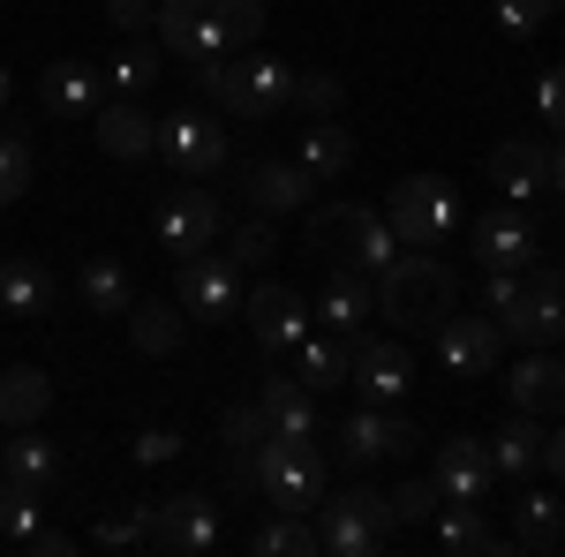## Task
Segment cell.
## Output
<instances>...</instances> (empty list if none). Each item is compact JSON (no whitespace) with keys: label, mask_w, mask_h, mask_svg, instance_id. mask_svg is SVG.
Here are the masks:
<instances>
[{"label":"cell","mask_w":565,"mask_h":557,"mask_svg":"<svg viewBox=\"0 0 565 557\" xmlns=\"http://www.w3.org/2000/svg\"><path fill=\"white\" fill-rule=\"evenodd\" d=\"M295 98V68L279 61V53H234V68H226V84H218V106H234L242 121H271L279 106Z\"/></svg>","instance_id":"obj_7"},{"label":"cell","mask_w":565,"mask_h":557,"mask_svg":"<svg viewBox=\"0 0 565 557\" xmlns=\"http://www.w3.org/2000/svg\"><path fill=\"white\" fill-rule=\"evenodd\" d=\"M430 482H437V497H445V505H482V497H490V482H498L490 444H482V437H445V444H437Z\"/></svg>","instance_id":"obj_16"},{"label":"cell","mask_w":565,"mask_h":557,"mask_svg":"<svg viewBox=\"0 0 565 557\" xmlns=\"http://www.w3.org/2000/svg\"><path fill=\"white\" fill-rule=\"evenodd\" d=\"M0 474H8V482H31V490H45V482L61 474V444H53V437H39V422L15 429V444H0Z\"/></svg>","instance_id":"obj_32"},{"label":"cell","mask_w":565,"mask_h":557,"mask_svg":"<svg viewBox=\"0 0 565 557\" xmlns=\"http://www.w3.org/2000/svg\"><path fill=\"white\" fill-rule=\"evenodd\" d=\"M31 173H39V159H31V136H0V212L8 204H23V189H31Z\"/></svg>","instance_id":"obj_40"},{"label":"cell","mask_w":565,"mask_h":557,"mask_svg":"<svg viewBox=\"0 0 565 557\" xmlns=\"http://www.w3.org/2000/svg\"><path fill=\"white\" fill-rule=\"evenodd\" d=\"M482 444H490V468L498 474H535L543 468V415H521L513 407V422H498Z\"/></svg>","instance_id":"obj_25"},{"label":"cell","mask_w":565,"mask_h":557,"mask_svg":"<svg viewBox=\"0 0 565 557\" xmlns=\"http://www.w3.org/2000/svg\"><path fill=\"white\" fill-rule=\"evenodd\" d=\"M151 8H159V0H106V23H114L121 39H136V31L151 23Z\"/></svg>","instance_id":"obj_48"},{"label":"cell","mask_w":565,"mask_h":557,"mask_svg":"<svg viewBox=\"0 0 565 557\" xmlns=\"http://www.w3.org/2000/svg\"><path fill=\"white\" fill-rule=\"evenodd\" d=\"M558 8H565V0H558Z\"/></svg>","instance_id":"obj_58"},{"label":"cell","mask_w":565,"mask_h":557,"mask_svg":"<svg viewBox=\"0 0 565 557\" xmlns=\"http://www.w3.org/2000/svg\"><path fill=\"white\" fill-rule=\"evenodd\" d=\"M39 527V490L31 482H0V543H23Z\"/></svg>","instance_id":"obj_42"},{"label":"cell","mask_w":565,"mask_h":557,"mask_svg":"<svg viewBox=\"0 0 565 557\" xmlns=\"http://www.w3.org/2000/svg\"><path fill=\"white\" fill-rule=\"evenodd\" d=\"M174 452H181L174 429H143V437H136V460H143V468H167Z\"/></svg>","instance_id":"obj_50"},{"label":"cell","mask_w":565,"mask_h":557,"mask_svg":"<svg viewBox=\"0 0 565 557\" xmlns=\"http://www.w3.org/2000/svg\"><path fill=\"white\" fill-rule=\"evenodd\" d=\"M159 159L174 173H218L234 151H226V129H218L212 114H196V106H181L159 121Z\"/></svg>","instance_id":"obj_12"},{"label":"cell","mask_w":565,"mask_h":557,"mask_svg":"<svg viewBox=\"0 0 565 557\" xmlns=\"http://www.w3.org/2000/svg\"><path fill=\"white\" fill-rule=\"evenodd\" d=\"M271 249H279V234H271V218H264V212L242 218V226L226 234V257H234V264H264Z\"/></svg>","instance_id":"obj_45"},{"label":"cell","mask_w":565,"mask_h":557,"mask_svg":"<svg viewBox=\"0 0 565 557\" xmlns=\"http://www.w3.org/2000/svg\"><path fill=\"white\" fill-rule=\"evenodd\" d=\"M392 497V527H423V519H437V505H445V497H437V482L430 474H415V482H399V490H385Z\"/></svg>","instance_id":"obj_41"},{"label":"cell","mask_w":565,"mask_h":557,"mask_svg":"<svg viewBox=\"0 0 565 557\" xmlns=\"http://www.w3.org/2000/svg\"><path fill=\"white\" fill-rule=\"evenodd\" d=\"M558 287H565V271H558Z\"/></svg>","instance_id":"obj_56"},{"label":"cell","mask_w":565,"mask_h":557,"mask_svg":"<svg viewBox=\"0 0 565 557\" xmlns=\"http://www.w3.org/2000/svg\"><path fill=\"white\" fill-rule=\"evenodd\" d=\"M295 354H302V385H309V392L348 385V354H354V340H340V332H317V324H309V340L295 346Z\"/></svg>","instance_id":"obj_34"},{"label":"cell","mask_w":565,"mask_h":557,"mask_svg":"<svg viewBox=\"0 0 565 557\" xmlns=\"http://www.w3.org/2000/svg\"><path fill=\"white\" fill-rule=\"evenodd\" d=\"M415 444H423V429L407 422V415L370 407V399H362L348 422H340V460H348V468H370V460H407Z\"/></svg>","instance_id":"obj_10"},{"label":"cell","mask_w":565,"mask_h":557,"mask_svg":"<svg viewBox=\"0 0 565 557\" xmlns=\"http://www.w3.org/2000/svg\"><path fill=\"white\" fill-rule=\"evenodd\" d=\"M535 114H543V129L565 136V68H543L535 76Z\"/></svg>","instance_id":"obj_47"},{"label":"cell","mask_w":565,"mask_h":557,"mask_svg":"<svg viewBox=\"0 0 565 557\" xmlns=\"http://www.w3.org/2000/svg\"><path fill=\"white\" fill-rule=\"evenodd\" d=\"M218 437H226V444H234V468H242V460H249V452H257L264 437H271V415H264L257 399H234V407H226V415H218Z\"/></svg>","instance_id":"obj_39"},{"label":"cell","mask_w":565,"mask_h":557,"mask_svg":"<svg viewBox=\"0 0 565 557\" xmlns=\"http://www.w3.org/2000/svg\"><path fill=\"white\" fill-rule=\"evenodd\" d=\"M0 114H8V68H0Z\"/></svg>","instance_id":"obj_55"},{"label":"cell","mask_w":565,"mask_h":557,"mask_svg":"<svg viewBox=\"0 0 565 557\" xmlns=\"http://www.w3.org/2000/svg\"><path fill=\"white\" fill-rule=\"evenodd\" d=\"M174 271H181V309H189V317L218 324V317L242 309V264L234 257H212V249H204V257H181Z\"/></svg>","instance_id":"obj_14"},{"label":"cell","mask_w":565,"mask_h":557,"mask_svg":"<svg viewBox=\"0 0 565 557\" xmlns=\"http://www.w3.org/2000/svg\"><path fill=\"white\" fill-rule=\"evenodd\" d=\"M181 309L174 301H129V346L136 354H151V362H167V354H181Z\"/></svg>","instance_id":"obj_30"},{"label":"cell","mask_w":565,"mask_h":557,"mask_svg":"<svg viewBox=\"0 0 565 557\" xmlns=\"http://www.w3.org/2000/svg\"><path fill=\"white\" fill-rule=\"evenodd\" d=\"M377 317L385 324H445L452 317V271L430 264L423 249H399V257L377 271Z\"/></svg>","instance_id":"obj_3"},{"label":"cell","mask_w":565,"mask_h":557,"mask_svg":"<svg viewBox=\"0 0 565 557\" xmlns=\"http://www.w3.org/2000/svg\"><path fill=\"white\" fill-rule=\"evenodd\" d=\"M257 407L271 415V437H317V399H309V385L302 377H264V392H257Z\"/></svg>","instance_id":"obj_26"},{"label":"cell","mask_w":565,"mask_h":557,"mask_svg":"<svg viewBox=\"0 0 565 557\" xmlns=\"http://www.w3.org/2000/svg\"><path fill=\"white\" fill-rule=\"evenodd\" d=\"M76 287H84V301L98 309V317H129V301H136V287H129V271H121V257H90Z\"/></svg>","instance_id":"obj_35"},{"label":"cell","mask_w":565,"mask_h":557,"mask_svg":"<svg viewBox=\"0 0 565 557\" xmlns=\"http://www.w3.org/2000/svg\"><path fill=\"white\" fill-rule=\"evenodd\" d=\"M558 543H565V535H558Z\"/></svg>","instance_id":"obj_57"},{"label":"cell","mask_w":565,"mask_h":557,"mask_svg":"<svg viewBox=\"0 0 565 557\" xmlns=\"http://www.w3.org/2000/svg\"><path fill=\"white\" fill-rule=\"evenodd\" d=\"M143 535H151V513H143V505H136V513H106L98 527H90V543H98V550H136Z\"/></svg>","instance_id":"obj_44"},{"label":"cell","mask_w":565,"mask_h":557,"mask_svg":"<svg viewBox=\"0 0 565 557\" xmlns=\"http://www.w3.org/2000/svg\"><path fill=\"white\" fill-rule=\"evenodd\" d=\"M430 543L445 557H498V550H513V535H498V527L482 519V505H437Z\"/></svg>","instance_id":"obj_22"},{"label":"cell","mask_w":565,"mask_h":557,"mask_svg":"<svg viewBox=\"0 0 565 557\" xmlns=\"http://www.w3.org/2000/svg\"><path fill=\"white\" fill-rule=\"evenodd\" d=\"M143 513H151L143 550H159V557H212L218 550V505L212 497H151Z\"/></svg>","instance_id":"obj_8"},{"label":"cell","mask_w":565,"mask_h":557,"mask_svg":"<svg viewBox=\"0 0 565 557\" xmlns=\"http://www.w3.org/2000/svg\"><path fill=\"white\" fill-rule=\"evenodd\" d=\"M385 226L399 249H437L460 226V189L445 173H399L385 196Z\"/></svg>","instance_id":"obj_5"},{"label":"cell","mask_w":565,"mask_h":557,"mask_svg":"<svg viewBox=\"0 0 565 557\" xmlns=\"http://www.w3.org/2000/svg\"><path fill=\"white\" fill-rule=\"evenodd\" d=\"M490 189H498L505 204H535V196L551 189V151H543L535 136H505V143L490 151Z\"/></svg>","instance_id":"obj_17"},{"label":"cell","mask_w":565,"mask_h":557,"mask_svg":"<svg viewBox=\"0 0 565 557\" xmlns=\"http://www.w3.org/2000/svg\"><path fill=\"white\" fill-rule=\"evenodd\" d=\"M498 332H505L513 346H558L565 340V287H558V271L527 264L521 294L498 309Z\"/></svg>","instance_id":"obj_6"},{"label":"cell","mask_w":565,"mask_h":557,"mask_svg":"<svg viewBox=\"0 0 565 557\" xmlns=\"http://www.w3.org/2000/svg\"><path fill=\"white\" fill-rule=\"evenodd\" d=\"M249 204L264 218H295V212L317 204V181L302 173V159H257L249 167Z\"/></svg>","instance_id":"obj_21"},{"label":"cell","mask_w":565,"mask_h":557,"mask_svg":"<svg viewBox=\"0 0 565 557\" xmlns=\"http://www.w3.org/2000/svg\"><path fill=\"white\" fill-rule=\"evenodd\" d=\"M98 90H106V76L84 68V61H53V68L39 76L45 114H90V106H98Z\"/></svg>","instance_id":"obj_29"},{"label":"cell","mask_w":565,"mask_h":557,"mask_svg":"<svg viewBox=\"0 0 565 557\" xmlns=\"http://www.w3.org/2000/svg\"><path fill=\"white\" fill-rule=\"evenodd\" d=\"M218 23H226V45L234 53H249V45L264 39V0H212Z\"/></svg>","instance_id":"obj_43"},{"label":"cell","mask_w":565,"mask_h":557,"mask_svg":"<svg viewBox=\"0 0 565 557\" xmlns=\"http://www.w3.org/2000/svg\"><path fill=\"white\" fill-rule=\"evenodd\" d=\"M242 317H249V332H257L264 354H295V346L309 340V324H317V309L302 301V287H287V279H264V287H249Z\"/></svg>","instance_id":"obj_9"},{"label":"cell","mask_w":565,"mask_h":557,"mask_svg":"<svg viewBox=\"0 0 565 557\" xmlns=\"http://www.w3.org/2000/svg\"><path fill=\"white\" fill-rule=\"evenodd\" d=\"M513 294H521V271H490V279H482V301H490V309H505Z\"/></svg>","instance_id":"obj_52"},{"label":"cell","mask_w":565,"mask_h":557,"mask_svg":"<svg viewBox=\"0 0 565 557\" xmlns=\"http://www.w3.org/2000/svg\"><path fill=\"white\" fill-rule=\"evenodd\" d=\"M309 249L324 264H348V271H385L399 257L385 212H362V204H309Z\"/></svg>","instance_id":"obj_2"},{"label":"cell","mask_w":565,"mask_h":557,"mask_svg":"<svg viewBox=\"0 0 565 557\" xmlns=\"http://www.w3.org/2000/svg\"><path fill=\"white\" fill-rule=\"evenodd\" d=\"M234 474H242V482H257L271 513H317V497L332 490L324 452H317L309 437H264V444H257V452H249Z\"/></svg>","instance_id":"obj_1"},{"label":"cell","mask_w":565,"mask_h":557,"mask_svg":"<svg viewBox=\"0 0 565 557\" xmlns=\"http://www.w3.org/2000/svg\"><path fill=\"white\" fill-rule=\"evenodd\" d=\"M151 31H159V45H167L174 61H196V53H234L212 0H159V8H151Z\"/></svg>","instance_id":"obj_13"},{"label":"cell","mask_w":565,"mask_h":557,"mask_svg":"<svg viewBox=\"0 0 565 557\" xmlns=\"http://www.w3.org/2000/svg\"><path fill=\"white\" fill-rule=\"evenodd\" d=\"M505 392H513L521 415H565V362H551V346H527Z\"/></svg>","instance_id":"obj_23"},{"label":"cell","mask_w":565,"mask_h":557,"mask_svg":"<svg viewBox=\"0 0 565 557\" xmlns=\"http://www.w3.org/2000/svg\"><path fill=\"white\" fill-rule=\"evenodd\" d=\"M249 550L257 557H309L317 550V527H309V513H271L257 535H249Z\"/></svg>","instance_id":"obj_37"},{"label":"cell","mask_w":565,"mask_h":557,"mask_svg":"<svg viewBox=\"0 0 565 557\" xmlns=\"http://www.w3.org/2000/svg\"><path fill=\"white\" fill-rule=\"evenodd\" d=\"M551 189L565 196V143H551Z\"/></svg>","instance_id":"obj_54"},{"label":"cell","mask_w":565,"mask_h":557,"mask_svg":"<svg viewBox=\"0 0 565 557\" xmlns=\"http://www.w3.org/2000/svg\"><path fill=\"white\" fill-rule=\"evenodd\" d=\"M226 68H234V53H196V61H189V76H196V90H204V98H218Z\"/></svg>","instance_id":"obj_49"},{"label":"cell","mask_w":565,"mask_h":557,"mask_svg":"<svg viewBox=\"0 0 565 557\" xmlns=\"http://www.w3.org/2000/svg\"><path fill=\"white\" fill-rule=\"evenodd\" d=\"M551 8H558V0H498V31H505V39H535V31L551 23Z\"/></svg>","instance_id":"obj_46"},{"label":"cell","mask_w":565,"mask_h":557,"mask_svg":"<svg viewBox=\"0 0 565 557\" xmlns=\"http://www.w3.org/2000/svg\"><path fill=\"white\" fill-rule=\"evenodd\" d=\"M45 407H53V385H45V369H31V362L0 369V429H31V422H45Z\"/></svg>","instance_id":"obj_28"},{"label":"cell","mask_w":565,"mask_h":557,"mask_svg":"<svg viewBox=\"0 0 565 557\" xmlns=\"http://www.w3.org/2000/svg\"><path fill=\"white\" fill-rule=\"evenodd\" d=\"M45 301H53V279H45V264H31V257H0V317L31 324V317H45Z\"/></svg>","instance_id":"obj_27"},{"label":"cell","mask_w":565,"mask_h":557,"mask_svg":"<svg viewBox=\"0 0 565 557\" xmlns=\"http://www.w3.org/2000/svg\"><path fill=\"white\" fill-rule=\"evenodd\" d=\"M385 535H392V497L385 490L348 482V490H324V497H317V550L370 557V550H385Z\"/></svg>","instance_id":"obj_4"},{"label":"cell","mask_w":565,"mask_h":557,"mask_svg":"<svg viewBox=\"0 0 565 557\" xmlns=\"http://www.w3.org/2000/svg\"><path fill=\"white\" fill-rule=\"evenodd\" d=\"M543 468L565 482V422H558V429H543Z\"/></svg>","instance_id":"obj_53"},{"label":"cell","mask_w":565,"mask_h":557,"mask_svg":"<svg viewBox=\"0 0 565 557\" xmlns=\"http://www.w3.org/2000/svg\"><path fill=\"white\" fill-rule=\"evenodd\" d=\"M348 377L362 385L370 407H392V399H407V392H415V354H407L399 340H354Z\"/></svg>","instance_id":"obj_15"},{"label":"cell","mask_w":565,"mask_h":557,"mask_svg":"<svg viewBox=\"0 0 565 557\" xmlns=\"http://www.w3.org/2000/svg\"><path fill=\"white\" fill-rule=\"evenodd\" d=\"M498 354H505V332L482 324V317H445V324H437V362H445L452 377H490Z\"/></svg>","instance_id":"obj_18"},{"label":"cell","mask_w":565,"mask_h":557,"mask_svg":"<svg viewBox=\"0 0 565 557\" xmlns=\"http://www.w3.org/2000/svg\"><path fill=\"white\" fill-rule=\"evenodd\" d=\"M98 76H106V90L136 98V90H151V84H159V53H151L143 39H121V45H114V61H106Z\"/></svg>","instance_id":"obj_36"},{"label":"cell","mask_w":565,"mask_h":557,"mask_svg":"<svg viewBox=\"0 0 565 557\" xmlns=\"http://www.w3.org/2000/svg\"><path fill=\"white\" fill-rule=\"evenodd\" d=\"M23 550H31V557H68V550H76V535H61V527H31Z\"/></svg>","instance_id":"obj_51"},{"label":"cell","mask_w":565,"mask_h":557,"mask_svg":"<svg viewBox=\"0 0 565 557\" xmlns=\"http://www.w3.org/2000/svg\"><path fill=\"white\" fill-rule=\"evenodd\" d=\"M476 264H482V271H527V264H535V226H527L521 204L482 212V226H476Z\"/></svg>","instance_id":"obj_19"},{"label":"cell","mask_w":565,"mask_h":557,"mask_svg":"<svg viewBox=\"0 0 565 557\" xmlns=\"http://www.w3.org/2000/svg\"><path fill=\"white\" fill-rule=\"evenodd\" d=\"M565 535V497L558 490H527L513 505V550H558Z\"/></svg>","instance_id":"obj_31"},{"label":"cell","mask_w":565,"mask_h":557,"mask_svg":"<svg viewBox=\"0 0 565 557\" xmlns=\"http://www.w3.org/2000/svg\"><path fill=\"white\" fill-rule=\"evenodd\" d=\"M370 309H377V279L332 264V271H324V294H317V324L340 332V340H362V317H370Z\"/></svg>","instance_id":"obj_20"},{"label":"cell","mask_w":565,"mask_h":557,"mask_svg":"<svg viewBox=\"0 0 565 557\" xmlns=\"http://www.w3.org/2000/svg\"><path fill=\"white\" fill-rule=\"evenodd\" d=\"M218 226H226V204L218 196H204V189H174L167 204H159V249L167 257H204L218 242Z\"/></svg>","instance_id":"obj_11"},{"label":"cell","mask_w":565,"mask_h":557,"mask_svg":"<svg viewBox=\"0 0 565 557\" xmlns=\"http://www.w3.org/2000/svg\"><path fill=\"white\" fill-rule=\"evenodd\" d=\"M348 167H354V136L340 121H309L302 129V173L324 189V181H340Z\"/></svg>","instance_id":"obj_33"},{"label":"cell","mask_w":565,"mask_h":557,"mask_svg":"<svg viewBox=\"0 0 565 557\" xmlns=\"http://www.w3.org/2000/svg\"><path fill=\"white\" fill-rule=\"evenodd\" d=\"M287 106H302L309 121H340V106H348V84H340V76H332V68H295V98H287Z\"/></svg>","instance_id":"obj_38"},{"label":"cell","mask_w":565,"mask_h":557,"mask_svg":"<svg viewBox=\"0 0 565 557\" xmlns=\"http://www.w3.org/2000/svg\"><path fill=\"white\" fill-rule=\"evenodd\" d=\"M98 151H114V159H151L159 151V121L129 106V98H114V106H98Z\"/></svg>","instance_id":"obj_24"}]
</instances>
